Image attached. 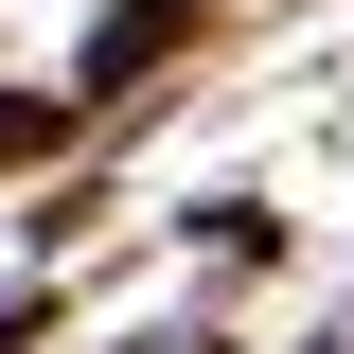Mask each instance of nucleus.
<instances>
[{
  "label": "nucleus",
  "mask_w": 354,
  "mask_h": 354,
  "mask_svg": "<svg viewBox=\"0 0 354 354\" xmlns=\"http://www.w3.org/2000/svg\"><path fill=\"white\" fill-rule=\"evenodd\" d=\"M106 53V0H0V88H71Z\"/></svg>",
  "instance_id": "1"
}]
</instances>
